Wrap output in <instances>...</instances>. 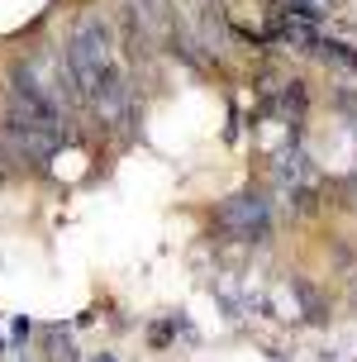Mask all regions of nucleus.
Returning a JSON list of instances; mask_svg holds the SVG:
<instances>
[{
  "mask_svg": "<svg viewBox=\"0 0 357 362\" xmlns=\"http://www.w3.org/2000/svg\"><path fill=\"white\" fill-rule=\"evenodd\" d=\"M67 72H71V86L81 90V95H90L105 76L119 72V62H115V38H110V24L100 15H81V24L71 29Z\"/></svg>",
  "mask_w": 357,
  "mask_h": 362,
  "instance_id": "nucleus-1",
  "label": "nucleus"
},
{
  "mask_svg": "<svg viewBox=\"0 0 357 362\" xmlns=\"http://www.w3.org/2000/svg\"><path fill=\"white\" fill-rule=\"evenodd\" d=\"M219 229L233 238H262L267 234V200L262 196H233L219 210Z\"/></svg>",
  "mask_w": 357,
  "mask_h": 362,
  "instance_id": "nucleus-2",
  "label": "nucleus"
},
{
  "mask_svg": "<svg viewBox=\"0 0 357 362\" xmlns=\"http://www.w3.org/2000/svg\"><path fill=\"white\" fill-rule=\"evenodd\" d=\"M48 358L53 362H76V348H71V339L62 329H48Z\"/></svg>",
  "mask_w": 357,
  "mask_h": 362,
  "instance_id": "nucleus-3",
  "label": "nucleus"
}]
</instances>
